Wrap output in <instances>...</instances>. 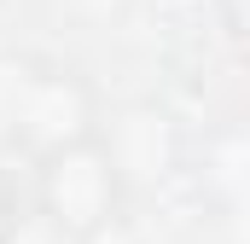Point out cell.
Returning a JSON list of instances; mask_svg holds the SVG:
<instances>
[{"label":"cell","instance_id":"obj_4","mask_svg":"<svg viewBox=\"0 0 250 244\" xmlns=\"http://www.w3.org/2000/svg\"><path fill=\"white\" fill-rule=\"evenodd\" d=\"M181 181H192L198 203L221 221H239L250 198V140L245 122L221 117L204 134H187V157H181Z\"/></svg>","mask_w":250,"mask_h":244},{"label":"cell","instance_id":"obj_3","mask_svg":"<svg viewBox=\"0 0 250 244\" xmlns=\"http://www.w3.org/2000/svg\"><path fill=\"white\" fill-rule=\"evenodd\" d=\"M187 122L175 117L163 99H128L117 111L99 117V140L123 175L128 198L157 192V186L181 181V157H187Z\"/></svg>","mask_w":250,"mask_h":244},{"label":"cell","instance_id":"obj_5","mask_svg":"<svg viewBox=\"0 0 250 244\" xmlns=\"http://www.w3.org/2000/svg\"><path fill=\"white\" fill-rule=\"evenodd\" d=\"M70 244H146V233L128 221V209L123 215H111V221H99L93 233H82V239H70Z\"/></svg>","mask_w":250,"mask_h":244},{"label":"cell","instance_id":"obj_6","mask_svg":"<svg viewBox=\"0 0 250 244\" xmlns=\"http://www.w3.org/2000/svg\"><path fill=\"white\" fill-rule=\"evenodd\" d=\"M18 227H23V198H18L12 175L0 169V244H12V239H18Z\"/></svg>","mask_w":250,"mask_h":244},{"label":"cell","instance_id":"obj_7","mask_svg":"<svg viewBox=\"0 0 250 244\" xmlns=\"http://www.w3.org/2000/svg\"><path fill=\"white\" fill-rule=\"evenodd\" d=\"M215 23H221V35L239 47V41H245V0H215Z\"/></svg>","mask_w":250,"mask_h":244},{"label":"cell","instance_id":"obj_1","mask_svg":"<svg viewBox=\"0 0 250 244\" xmlns=\"http://www.w3.org/2000/svg\"><path fill=\"white\" fill-rule=\"evenodd\" d=\"M99 87L59 59H0V134L23 151H59L99 134Z\"/></svg>","mask_w":250,"mask_h":244},{"label":"cell","instance_id":"obj_2","mask_svg":"<svg viewBox=\"0 0 250 244\" xmlns=\"http://www.w3.org/2000/svg\"><path fill=\"white\" fill-rule=\"evenodd\" d=\"M29 169H35V186H29L35 215H41L64 244L128 209V186H123V175H117V163H111V151H105L99 134L29 157Z\"/></svg>","mask_w":250,"mask_h":244}]
</instances>
